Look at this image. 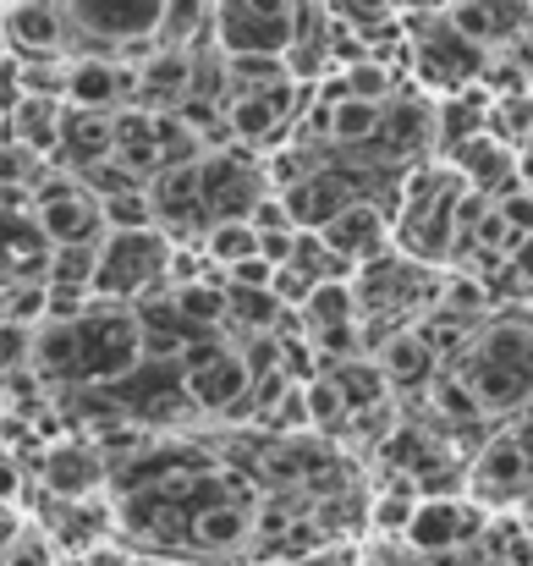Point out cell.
Here are the masks:
<instances>
[{"label": "cell", "instance_id": "obj_19", "mask_svg": "<svg viewBox=\"0 0 533 566\" xmlns=\"http://www.w3.org/2000/svg\"><path fill=\"white\" fill-rule=\"evenodd\" d=\"M187 94H192V55H187L181 44L149 50L144 66H138V94H133V105H144V111H177Z\"/></svg>", "mask_w": 533, "mask_h": 566}, {"label": "cell", "instance_id": "obj_27", "mask_svg": "<svg viewBox=\"0 0 533 566\" xmlns=\"http://www.w3.org/2000/svg\"><path fill=\"white\" fill-rule=\"evenodd\" d=\"M171 303H177V314L192 331L226 325V275L209 270V275H198V281H181V286H171Z\"/></svg>", "mask_w": 533, "mask_h": 566}, {"label": "cell", "instance_id": "obj_16", "mask_svg": "<svg viewBox=\"0 0 533 566\" xmlns=\"http://www.w3.org/2000/svg\"><path fill=\"white\" fill-rule=\"evenodd\" d=\"M50 237L39 231L33 209H0V281H44Z\"/></svg>", "mask_w": 533, "mask_h": 566}, {"label": "cell", "instance_id": "obj_8", "mask_svg": "<svg viewBox=\"0 0 533 566\" xmlns=\"http://www.w3.org/2000/svg\"><path fill=\"white\" fill-rule=\"evenodd\" d=\"M248 369H242V353L226 347V342H192L181 353V390L192 407L203 412H231L242 396H248Z\"/></svg>", "mask_w": 533, "mask_h": 566}, {"label": "cell", "instance_id": "obj_5", "mask_svg": "<svg viewBox=\"0 0 533 566\" xmlns=\"http://www.w3.org/2000/svg\"><path fill=\"white\" fill-rule=\"evenodd\" d=\"M72 39H88L100 55H144L166 39V0H61Z\"/></svg>", "mask_w": 533, "mask_h": 566}, {"label": "cell", "instance_id": "obj_22", "mask_svg": "<svg viewBox=\"0 0 533 566\" xmlns=\"http://www.w3.org/2000/svg\"><path fill=\"white\" fill-rule=\"evenodd\" d=\"M187 534H192L198 551H237V545H248V534H253V512L237 506V501H203V506L187 517Z\"/></svg>", "mask_w": 533, "mask_h": 566}, {"label": "cell", "instance_id": "obj_20", "mask_svg": "<svg viewBox=\"0 0 533 566\" xmlns=\"http://www.w3.org/2000/svg\"><path fill=\"white\" fill-rule=\"evenodd\" d=\"M44 484L61 495V501H88L100 484H105V457L94 446H77V440H61L44 451Z\"/></svg>", "mask_w": 533, "mask_h": 566}, {"label": "cell", "instance_id": "obj_18", "mask_svg": "<svg viewBox=\"0 0 533 566\" xmlns=\"http://www.w3.org/2000/svg\"><path fill=\"white\" fill-rule=\"evenodd\" d=\"M325 248L342 259V264H368V259H379L385 253V237H390V226H385V214L368 203V198H353L325 231Z\"/></svg>", "mask_w": 533, "mask_h": 566}, {"label": "cell", "instance_id": "obj_49", "mask_svg": "<svg viewBox=\"0 0 533 566\" xmlns=\"http://www.w3.org/2000/svg\"><path fill=\"white\" fill-rule=\"evenodd\" d=\"M133 566H181V562H133Z\"/></svg>", "mask_w": 533, "mask_h": 566}, {"label": "cell", "instance_id": "obj_1", "mask_svg": "<svg viewBox=\"0 0 533 566\" xmlns=\"http://www.w3.org/2000/svg\"><path fill=\"white\" fill-rule=\"evenodd\" d=\"M138 364L144 331L122 303H88L77 319H44L33 331V369L61 385H116Z\"/></svg>", "mask_w": 533, "mask_h": 566}, {"label": "cell", "instance_id": "obj_2", "mask_svg": "<svg viewBox=\"0 0 533 566\" xmlns=\"http://www.w3.org/2000/svg\"><path fill=\"white\" fill-rule=\"evenodd\" d=\"M171 231L144 226V231H105L100 259H94V303H138L160 286H171Z\"/></svg>", "mask_w": 533, "mask_h": 566}, {"label": "cell", "instance_id": "obj_11", "mask_svg": "<svg viewBox=\"0 0 533 566\" xmlns=\"http://www.w3.org/2000/svg\"><path fill=\"white\" fill-rule=\"evenodd\" d=\"M446 17L479 50H512L533 33V0H446Z\"/></svg>", "mask_w": 533, "mask_h": 566}, {"label": "cell", "instance_id": "obj_39", "mask_svg": "<svg viewBox=\"0 0 533 566\" xmlns=\"http://www.w3.org/2000/svg\"><path fill=\"white\" fill-rule=\"evenodd\" d=\"M412 506H418V490H412V484H396L390 495L374 501V528H385V534H407Z\"/></svg>", "mask_w": 533, "mask_h": 566}, {"label": "cell", "instance_id": "obj_10", "mask_svg": "<svg viewBox=\"0 0 533 566\" xmlns=\"http://www.w3.org/2000/svg\"><path fill=\"white\" fill-rule=\"evenodd\" d=\"M292 116H297V77H286L275 88H259V94H231L226 99V133L242 149H259V144L286 138L292 133Z\"/></svg>", "mask_w": 533, "mask_h": 566}, {"label": "cell", "instance_id": "obj_4", "mask_svg": "<svg viewBox=\"0 0 533 566\" xmlns=\"http://www.w3.org/2000/svg\"><path fill=\"white\" fill-rule=\"evenodd\" d=\"M209 22L226 55H286L309 22V0H215Z\"/></svg>", "mask_w": 533, "mask_h": 566}, {"label": "cell", "instance_id": "obj_47", "mask_svg": "<svg viewBox=\"0 0 533 566\" xmlns=\"http://www.w3.org/2000/svg\"><path fill=\"white\" fill-rule=\"evenodd\" d=\"M286 566H347V562L331 556V551H320V556H297V562H286Z\"/></svg>", "mask_w": 533, "mask_h": 566}, {"label": "cell", "instance_id": "obj_35", "mask_svg": "<svg viewBox=\"0 0 533 566\" xmlns=\"http://www.w3.org/2000/svg\"><path fill=\"white\" fill-rule=\"evenodd\" d=\"M100 214H105V231H144V226H160L155 220V198L149 188H127L100 198Z\"/></svg>", "mask_w": 533, "mask_h": 566}, {"label": "cell", "instance_id": "obj_42", "mask_svg": "<svg viewBox=\"0 0 533 566\" xmlns=\"http://www.w3.org/2000/svg\"><path fill=\"white\" fill-rule=\"evenodd\" d=\"M220 275H226V286H270V281H275V264L253 253V259H242V264H231V270H220Z\"/></svg>", "mask_w": 533, "mask_h": 566}, {"label": "cell", "instance_id": "obj_26", "mask_svg": "<svg viewBox=\"0 0 533 566\" xmlns=\"http://www.w3.org/2000/svg\"><path fill=\"white\" fill-rule=\"evenodd\" d=\"M379 369H385L390 385H429L435 369H440V358H435V347L418 331H396L385 342V353H379Z\"/></svg>", "mask_w": 533, "mask_h": 566}, {"label": "cell", "instance_id": "obj_25", "mask_svg": "<svg viewBox=\"0 0 533 566\" xmlns=\"http://www.w3.org/2000/svg\"><path fill=\"white\" fill-rule=\"evenodd\" d=\"M297 314H303V331H309V336L336 331V325H353L357 319V286L342 281V275H325V281H314V292L303 297Z\"/></svg>", "mask_w": 533, "mask_h": 566}, {"label": "cell", "instance_id": "obj_31", "mask_svg": "<svg viewBox=\"0 0 533 566\" xmlns=\"http://www.w3.org/2000/svg\"><path fill=\"white\" fill-rule=\"evenodd\" d=\"M0 562L6 566H61V545H55V534L44 528V523H17L11 528V539H6V551H0Z\"/></svg>", "mask_w": 533, "mask_h": 566}, {"label": "cell", "instance_id": "obj_33", "mask_svg": "<svg viewBox=\"0 0 533 566\" xmlns=\"http://www.w3.org/2000/svg\"><path fill=\"white\" fill-rule=\"evenodd\" d=\"M325 11L336 28H347L357 39H379L396 17V0H325Z\"/></svg>", "mask_w": 533, "mask_h": 566}, {"label": "cell", "instance_id": "obj_17", "mask_svg": "<svg viewBox=\"0 0 533 566\" xmlns=\"http://www.w3.org/2000/svg\"><path fill=\"white\" fill-rule=\"evenodd\" d=\"M529 473H533L529 446L518 434H495V440H484V451L473 462V490L484 501H518L529 490Z\"/></svg>", "mask_w": 533, "mask_h": 566}, {"label": "cell", "instance_id": "obj_29", "mask_svg": "<svg viewBox=\"0 0 533 566\" xmlns=\"http://www.w3.org/2000/svg\"><path fill=\"white\" fill-rule=\"evenodd\" d=\"M325 105H331V144L357 149V144H374V138H379V116H385L379 99L336 94V99H325Z\"/></svg>", "mask_w": 533, "mask_h": 566}, {"label": "cell", "instance_id": "obj_38", "mask_svg": "<svg viewBox=\"0 0 533 566\" xmlns=\"http://www.w3.org/2000/svg\"><path fill=\"white\" fill-rule=\"evenodd\" d=\"M33 331H39V325H17V319H0V379L33 364Z\"/></svg>", "mask_w": 533, "mask_h": 566}, {"label": "cell", "instance_id": "obj_41", "mask_svg": "<svg viewBox=\"0 0 533 566\" xmlns=\"http://www.w3.org/2000/svg\"><path fill=\"white\" fill-rule=\"evenodd\" d=\"M248 226H253V231H281V226H292V214H286L281 192H264V198L248 209Z\"/></svg>", "mask_w": 533, "mask_h": 566}, {"label": "cell", "instance_id": "obj_30", "mask_svg": "<svg viewBox=\"0 0 533 566\" xmlns=\"http://www.w3.org/2000/svg\"><path fill=\"white\" fill-rule=\"evenodd\" d=\"M198 248H203V259L215 270H231V264H242V259L259 253V231L248 220H209L203 237H198Z\"/></svg>", "mask_w": 533, "mask_h": 566}, {"label": "cell", "instance_id": "obj_34", "mask_svg": "<svg viewBox=\"0 0 533 566\" xmlns=\"http://www.w3.org/2000/svg\"><path fill=\"white\" fill-rule=\"evenodd\" d=\"M429 401H435L440 418H451V423H479V418H490L484 401H479V390L462 375H435L429 379Z\"/></svg>", "mask_w": 533, "mask_h": 566}, {"label": "cell", "instance_id": "obj_40", "mask_svg": "<svg viewBox=\"0 0 533 566\" xmlns=\"http://www.w3.org/2000/svg\"><path fill=\"white\" fill-rule=\"evenodd\" d=\"M495 209L506 214V226H512V237H518V242L533 231V188L529 182H518L512 192H501V198H495Z\"/></svg>", "mask_w": 533, "mask_h": 566}, {"label": "cell", "instance_id": "obj_43", "mask_svg": "<svg viewBox=\"0 0 533 566\" xmlns=\"http://www.w3.org/2000/svg\"><path fill=\"white\" fill-rule=\"evenodd\" d=\"M297 253V226H281V231H259V259L270 264H286Z\"/></svg>", "mask_w": 533, "mask_h": 566}, {"label": "cell", "instance_id": "obj_3", "mask_svg": "<svg viewBox=\"0 0 533 566\" xmlns=\"http://www.w3.org/2000/svg\"><path fill=\"white\" fill-rule=\"evenodd\" d=\"M462 379L479 390L484 412H512L533 401V331L495 325L490 336H479L462 358Z\"/></svg>", "mask_w": 533, "mask_h": 566}, {"label": "cell", "instance_id": "obj_44", "mask_svg": "<svg viewBox=\"0 0 533 566\" xmlns=\"http://www.w3.org/2000/svg\"><path fill=\"white\" fill-rule=\"evenodd\" d=\"M77 562L83 566H133V556H122V551H111V545H88Z\"/></svg>", "mask_w": 533, "mask_h": 566}, {"label": "cell", "instance_id": "obj_14", "mask_svg": "<svg viewBox=\"0 0 533 566\" xmlns=\"http://www.w3.org/2000/svg\"><path fill=\"white\" fill-rule=\"evenodd\" d=\"M353 177L347 171H303L292 188H281V203H286V214H292V226L297 231H325L347 203H353Z\"/></svg>", "mask_w": 533, "mask_h": 566}, {"label": "cell", "instance_id": "obj_13", "mask_svg": "<svg viewBox=\"0 0 533 566\" xmlns=\"http://www.w3.org/2000/svg\"><path fill=\"white\" fill-rule=\"evenodd\" d=\"M0 33H6V50L17 61H33V55H61L72 44V28H66V11L55 0H11L0 11Z\"/></svg>", "mask_w": 533, "mask_h": 566}, {"label": "cell", "instance_id": "obj_37", "mask_svg": "<svg viewBox=\"0 0 533 566\" xmlns=\"http://www.w3.org/2000/svg\"><path fill=\"white\" fill-rule=\"evenodd\" d=\"M44 155H33V149H22L17 138H6L0 144V192H33V182L44 177Z\"/></svg>", "mask_w": 533, "mask_h": 566}, {"label": "cell", "instance_id": "obj_45", "mask_svg": "<svg viewBox=\"0 0 533 566\" xmlns=\"http://www.w3.org/2000/svg\"><path fill=\"white\" fill-rule=\"evenodd\" d=\"M512 264H518V275L529 281V292H533V231L518 242V248H512Z\"/></svg>", "mask_w": 533, "mask_h": 566}, {"label": "cell", "instance_id": "obj_6", "mask_svg": "<svg viewBox=\"0 0 533 566\" xmlns=\"http://www.w3.org/2000/svg\"><path fill=\"white\" fill-rule=\"evenodd\" d=\"M412 66H418V77H424L429 88H440V94H462V88H473V83L484 77L490 50H479L468 33H457L451 17L440 11L424 33H412Z\"/></svg>", "mask_w": 533, "mask_h": 566}, {"label": "cell", "instance_id": "obj_32", "mask_svg": "<svg viewBox=\"0 0 533 566\" xmlns=\"http://www.w3.org/2000/svg\"><path fill=\"white\" fill-rule=\"evenodd\" d=\"M226 77H231V94H259V88H275L292 77L286 55H226Z\"/></svg>", "mask_w": 533, "mask_h": 566}, {"label": "cell", "instance_id": "obj_21", "mask_svg": "<svg viewBox=\"0 0 533 566\" xmlns=\"http://www.w3.org/2000/svg\"><path fill=\"white\" fill-rule=\"evenodd\" d=\"M61 111H66V99H55V94H22V99L6 111L11 138H17L22 149L55 160V149H61Z\"/></svg>", "mask_w": 533, "mask_h": 566}, {"label": "cell", "instance_id": "obj_36", "mask_svg": "<svg viewBox=\"0 0 533 566\" xmlns=\"http://www.w3.org/2000/svg\"><path fill=\"white\" fill-rule=\"evenodd\" d=\"M303 396H309V429H342L353 412H347V401H342V390H336V379L320 375L303 379Z\"/></svg>", "mask_w": 533, "mask_h": 566}, {"label": "cell", "instance_id": "obj_9", "mask_svg": "<svg viewBox=\"0 0 533 566\" xmlns=\"http://www.w3.org/2000/svg\"><path fill=\"white\" fill-rule=\"evenodd\" d=\"M484 528H490V517H484V506H479V501L429 495V501H418V506H412V517H407V545H412L418 556H446V551H457V545L479 539Z\"/></svg>", "mask_w": 533, "mask_h": 566}, {"label": "cell", "instance_id": "obj_24", "mask_svg": "<svg viewBox=\"0 0 533 566\" xmlns=\"http://www.w3.org/2000/svg\"><path fill=\"white\" fill-rule=\"evenodd\" d=\"M435 138V105L424 99H385V116H379V138L390 155H412Z\"/></svg>", "mask_w": 533, "mask_h": 566}, {"label": "cell", "instance_id": "obj_23", "mask_svg": "<svg viewBox=\"0 0 533 566\" xmlns=\"http://www.w3.org/2000/svg\"><path fill=\"white\" fill-rule=\"evenodd\" d=\"M325 375L336 379V390H342V401H347V412L363 418V412H379L385 407V396H390V379L379 369V358H336V364H325Z\"/></svg>", "mask_w": 533, "mask_h": 566}, {"label": "cell", "instance_id": "obj_46", "mask_svg": "<svg viewBox=\"0 0 533 566\" xmlns=\"http://www.w3.org/2000/svg\"><path fill=\"white\" fill-rule=\"evenodd\" d=\"M17 484H22V479H17V468L0 457V501H11V495H17Z\"/></svg>", "mask_w": 533, "mask_h": 566}, {"label": "cell", "instance_id": "obj_28", "mask_svg": "<svg viewBox=\"0 0 533 566\" xmlns=\"http://www.w3.org/2000/svg\"><path fill=\"white\" fill-rule=\"evenodd\" d=\"M286 303L270 286H226V325H237L242 336L253 331H281Z\"/></svg>", "mask_w": 533, "mask_h": 566}, {"label": "cell", "instance_id": "obj_50", "mask_svg": "<svg viewBox=\"0 0 533 566\" xmlns=\"http://www.w3.org/2000/svg\"><path fill=\"white\" fill-rule=\"evenodd\" d=\"M523 512H529V528H533V495H529V501H523Z\"/></svg>", "mask_w": 533, "mask_h": 566}, {"label": "cell", "instance_id": "obj_48", "mask_svg": "<svg viewBox=\"0 0 533 566\" xmlns=\"http://www.w3.org/2000/svg\"><path fill=\"white\" fill-rule=\"evenodd\" d=\"M11 138V122H6V105H0V144Z\"/></svg>", "mask_w": 533, "mask_h": 566}, {"label": "cell", "instance_id": "obj_12", "mask_svg": "<svg viewBox=\"0 0 533 566\" xmlns=\"http://www.w3.org/2000/svg\"><path fill=\"white\" fill-rule=\"evenodd\" d=\"M138 94V66L116 61V55H77L66 61V105H83V111H122L133 105Z\"/></svg>", "mask_w": 533, "mask_h": 566}, {"label": "cell", "instance_id": "obj_7", "mask_svg": "<svg viewBox=\"0 0 533 566\" xmlns=\"http://www.w3.org/2000/svg\"><path fill=\"white\" fill-rule=\"evenodd\" d=\"M198 188H203V220H248V209L270 192V177L237 149H203Z\"/></svg>", "mask_w": 533, "mask_h": 566}, {"label": "cell", "instance_id": "obj_15", "mask_svg": "<svg viewBox=\"0 0 533 566\" xmlns=\"http://www.w3.org/2000/svg\"><path fill=\"white\" fill-rule=\"evenodd\" d=\"M116 155V111H83V105H66L61 111V149H55V166L66 171H83V166H100Z\"/></svg>", "mask_w": 533, "mask_h": 566}]
</instances>
